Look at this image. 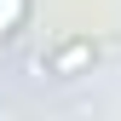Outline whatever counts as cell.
I'll return each mask as SVG.
<instances>
[{"mask_svg": "<svg viewBox=\"0 0 121 121\" xmlns=\"http://www.w3.org/2000/svg\"><path fill=\"white\" fill-rule=\"evenodd\" d=\"M35 12V0H0V35H17Z\"/></svg>", "mask_w": 121, "mask_h": 121, "instance_id": "cell-2", "label": "cell"}, {"mask_svg": "<svg viewBox=\"0 0 121 121\" xmlns=\"http://www.w3.org/2000/svg\"><path fill=\"white\" fill-rule=\"evenodd\" d=\"M92 64H98V40L92 35H69V40H58L46 52V75L52 81H81V75H92Z\"/></svg>", "mask_w": 121, "mask_h": 121, "instance_id": "cell-1", "label": "cell"}]
</instances>
